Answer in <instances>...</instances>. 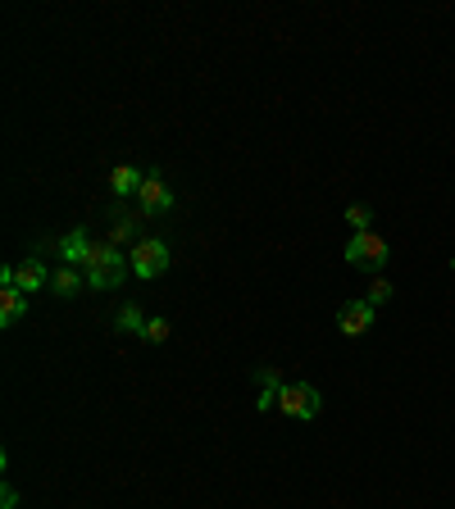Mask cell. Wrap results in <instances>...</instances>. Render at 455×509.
Wrapping results in <instances>:
<instances>
[{"label": "cell", "instance_id": "2", "mask_svg": "<svg viewBox=\"0 0 455 509\" xmlns=\"http://www.w3.org/2000/svg\"><path fill=\"white\" fill-rule=\"evenodd\" d=\"M341 259H347L351 268H364V273H383L387 259H392V246L378 237V232H351L347 251H341Z\"/></svg>", "mask_w": 455, "mask_h": 509}, {"label": "cell", "instance_id": "13", "mask_svg": "<svg viewBox=\"0 0 455 509\" xmlns=\"http://www.w3.org/2000/svg\"><path fill=\"white\" fill-rule=\"evenodd\" d=\"M347 223H351V232H369L373 210H369V205H347Z\"/></svg>", "mask_w": 455, "mask_h": 509}, {"label": "cell", "instance_id": "3", "mask_svg": "<svg viewBox=\"0 0 455 509\" xmlns=\"http://www.w3.org/2000/svg\"><path fill=\"white\" fill-rule=\"evenodd\" d=\"M274 410H283V414L296 418V423H310V418H319L323 396H319V386H310V382H283Z\"/></svg>", "mask_w": 455, "mask_h": 509}, {"label": "cell", "instance_id": "15", "mask_svg": "<svg viewBox=\"0 0 455 509\" xmlns=\"http://www.w3.org/2000/svg\"><path fill=\"white\" fill-rule=\"evenodd\" d=\"M364 300H369L373 309H378V305H383V300H392V282H387V278H378V282L369 287V296H364Z\"/></svg>", "mask_w": 455, "mask_h": 509}, {"label": "cell", "instance_id": "5", "mask_svg": "<svg viewBox=\"0 0 455 509\" xmlns=\"http://www.w3.org/2000/svg\"><path fill=\"white\" fill-rule=\"evenodd\" d=\"M137 210H141L146 219H160V214L173 210V187L164 182L160 169H150V173H146V182H141V191H137Z\"/></svg>", "mask_w": 455, "mask_h": 509}, {"label": "cell", "instance_id": "12", "mask_svg": "<svg viewBox=\"0 0 455 509\" xmlns=\"http://www.w3.org/2000/svg\"><path fill=\"white\" fill-rule=\"evenodd\" d=\"M146 323H150V319L141 314L137 305H124V309H119V319H114V328H119V332H137V337L146 332Z\"/></svg>", "mask_w": 455, "mask_h": 509}, {"label": "cell", "instance_id": "4", "mask_svg": "<svg viewBox=\"0 0 455 509\" xmlns=\"http://www.w3.org/2000/svg\"><path fill=\"white\" fill-rule=\"evenodd\" d=\"M128 264H132L137 278H160V273L173 264V255H169V246H164L160 237H141V242L128 251Z\"/></svg>", "mask_w": 455, "mask_h": 509}, {"label": "cell", "instance_id": "11", "mask_svg": "<svg viewBox=\"0 0 455 509\" xmlns=\"http://www.w3.org/2000/svg\"><path fill=\"white\" fill-rule=\"evenodd\" d=\"M51 287H55V296H78V291L87 287V273L68 268V264H60V268L51 273Z\"/></svg>", "mask_w": 455, "mask_h": 509}, {"label": "cell", "instance_id": "14", "mask_svg": "<svg viewBox=\"0 0 455 509\" xmlns=\"http://www.w3.org/2000/svg\"><path fill=\"white\" fill-rule=\"evenodd\" d=\"M169 332H173V328H169V319H150V323H146V332H141V341L160 346V341H169Z\"/></svg>", "mask_w": 455, "mask_h": 509}, {"label": "cell", "instance_id": "9", "mask_svg": "<svg viewBox=\"0 0 455 509\" xmlns=\"http://www.w3.org/2000/svg\"><path fill=\"white\" fill-rule=\"evenodd\" d=\"M28 314V296L19 291V287H0V323H19Z\"/></svg>", "mask_w": 455, "mask_h": 509}, {"label": "cell", "instance_id": "1", "mask_svg": "<svg viewBox=\"0 0 455 509\" xmlns=\"http://www.w3.org/2000/svg\"><path fill=\"white\" fill-rule=\"evenodd\" d=\"M128 255L119 246H92V259H87V287L92 291H114L124 278H128Z\"/></svg>", "mask_w": 455, "mask_h": 509}, {"label": "cell", "instance_id": "10", "mask_svg": "<svg viewBox=\"0 0 455 509\" xmlns=\"http://www.w3.org/2000/svg\"><path fill=\"white\" fill-rule=\"evenodd\" d=\"M141 182H146V173L132 169V164H119V169L109 173V191H114V195H137Z\"/></svg>", "mask_w": 455, "mask_h": 509}, {"label": "cell", "instance_id": "17", "mask_svg": "<svg viewBox=\"0 0 455 509\" xmlns=\"http://www.w3.org/2000/svg\"><path fill=\"white\" fill-rule=\"evenodd\" d=\"M14 505H19V491L5 487V491H0V509H14Z\"/></svg>", "mask_w": 455, "mask_h": 509}, {"label": "cell", "instance_id": "7", "mask_svg": "<svg viewBox=\"0 0 455 509\" xmlns=\"http://www.w3.org/2000/svg\"><path fill=\"white\" fill-rule=\"evenodd\" d=\"M92 246H96V242L87 237V227H73L68 237L60 242V259H64L68 268H73V264H87V259H92Z\"/></svg>", "mask_w": 455, "mask_h": 509}, {"label": "cell", "instance_id": "8", "mask_svg": "<svg viewBox=\"0 0 455 509\" xmlns=\"http://www.w3.org/2000/svg\"><path fill=\"white\" fill-rule=\"evenodd\" d=\"M51 282V273H46V264L42 259H23L19 268H14V287L28 296V291H42Z\"/></svg>", "mask_w": 455, "mask_h": 509}, {"label": "cell", "instance_id": "6", "mask_svg": "<svg viewBox=\"0 0 455 509\" xmlns=\"http://www.w3.org/2000/svg\"><path fill=\"white\" fill-rule=\"evenodd\" d=\"M373 328V305L369 300H347L337 309V332L341 337H364Z\"/></svg>", "mask_w": 455, "mask_h": 509}, {"label": "cell", "instance_id": "16", "mask_svg": "<svg viewBox=\"0 0 455 509\" xmlns=\"http://www.w3.org/2000/svg\"><path fill=\"white\" fill-rule=\"evenodd\" d=\"M128 237H132V219L119 214V219H114V242H128Z\"/></svg>", "mask_w": 455, "mask_h": 509}]
</instances>
